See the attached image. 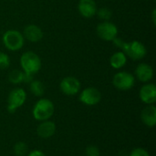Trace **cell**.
Masks as SVG:
<instances>
[{"instance_id":"44dd1931","label":"cell","mask_w":156,"mask_h":156,"mask_svg":"<svg viewBox=\"0 0 156 156\" xmlns=\"http://www.w3.org/2000/svg\"><path fill=\"white\" fill-rule=\"evenodd\" d=\"M10 58L9 56L3 52V51H0V69H7L9 66H10Z\"/></svg>"},{"instance_id":"ffe728a7","label":"cell","mask_w":156,"mask_h":156,"mask_svg":"<svg viewBox=\"0 0 156 156\" xmlns=\"http://www.w3.org/2000/svg\"><path fill=\"white\" fill-rule=\"evenodd\" d=\"M96 16L101 20V21H110L112 17V11L106 6H102L97 9Z\"/></svg>"},{"instance_id":"4fadbf2b","label":"cell","mask_w":156,"mask_h":156,"mask_svg":"<svg viewBox=\"0 0 156 156\" xmlns=\"http://www.w3.org/2000/svg\"><path fill=\"white\" fill-rule=\"evenodd\" d=\"M98 6L95 0H80L78 4L79 13L85 18H91L96 16Z\"/></svg>"},{"instance_id":"6da1fadb","label":"cell","mask_w":156,"mask_h":156,"mask_svg":"<svg viewBox=\"0 0 156 156\" xmlns=\"http://www.w3.org/2000/svg\"><path fill=\"white\" fill-rule=\"evenodd\" d=\"M19 63L23 72L32 75L37 73L42 66L40 57L37 53L31 50L22 53L19 59Z\"/></svg>"},{"instance_id":"5bb4252c","label":"cell","mask_w":156,"mask_h":156,"mask_svg":"<svg viewBox=\"0 0 156 156\" xmlns=\"http://www.w3.org/2000/svg\"><path fill=\"white\" fill-rule=\"evenodd\" d=\"M56 130H57L56 123L52 121L47 120V121L40 122V123L37 128V133L42 139H48L55 134Z\"/></svg>"},{"instance_id":"2e32d148","label":"cell","mask_w":156,"mask_h":156,"mask_svg":"<svg viewBox=\"0 0 156 156\" xmlns=\"http://www.w3.org/2000/svg\"><path fill=\"white\" fill-rule=\"evenodd\" d=\"M127 61H128V58L125 55V53L122 52V50L113 53L110 58V65L114 69H122L127 64Z\"/></svg>"},{"instance_id":"9c48e42d","label":"cell","mask_w":156,"mask_h":156,"mask_svg":"<svg viewBox=\"0 0 156 156\" xmlns=\"http://www.w3.org/2000/svg\"><path fill=\"white\" fill-rule=\"evenodd\" d=\"M80 81L73 76L63 78L59 83V90L62 93L68 96H74L78 94L80 91Z\"/></svg>"},{"instance_id":"8992f818","label":"cell","mask_w":156,"mask_h":156,"mask_svg":"<svg viewBox=\"0 0 156 156\" xmlns=\"http://www.w3.org/2000/svg\"><path fill=\"white\" fill-rule=\"evenodd\" d=\"M113 86L119 90H129L135 84V77L128 71H119L112 78Z\"/></svg>"},{"instance_id":"52a82bcc","label":"cell","mask_w":156,"mask_h":156,"mask_svg":"<svg viewBox=\"0 0 156 156\" xmlns=\"http://www.w3.org/2000/svg\"><path fill=\"white\" fill-rule=\"evenodd\" d=\"M98 37L104 41H112L118 37V27L111 21H101L96 27Z\"/></svg>"},{"instance_id":"9a60e30c","label":"cell","mask_w":156,"mask_h":156,"mask_svg":"<svg viewBox=\"0 0 156 156\" xmlns=\"http://www.w3.org/2000/svg\"><path fill=\"white\" fill-rule=\"evenodd\" d=\"M141 120L144 125L153 128L156 124V107L154 104L147 105L141 112Z\"/></svg>"},{"instance_id":"3957f363","label":"cell","mask_w":156,"mask_h":156,"mask_svg":"<svg viewBox=\"0 0 156 156\" xmlns=\"http://www.w3.org/2000/svg\"><path fill=\"white\" fill-rule=\"evenodd\" d=\"M2 41L5 48L9 51H17L23 48L25 38L20 31L16 29H8L3 34Z\"/></svg>"},{"instance_id":"5b68a950","label":"cell","mask_w":156,"mask_h":156,"mask_svg":"<svg viewBox=\"0 0 156 156\" xmlns=\"http://www.w3.org/2000/svg\"><path fill=\"white\" fill-rule=\"evenodd\" d=\"M27 92L22 88L13 89L7 96V112L14 113L26 102Z\"/></svg>"},{"instance_id":"d4e9b609","label":"cell","mask_w":156,"mask_h":156,"mask_svg":"<svg viewBox=\"0 0 156 156\" xmlns=\"http://www.w3.org/2000/svg\"><path fill=\"white\" fill-rule=\"evenodd\" d=\"M33 80H34V75L28 74V73H25V72H24V76H23V82H24V83L29 84Z\"/></svg>"},{"instance_id":"e0dca14e","label":"cell","mask_w":156,"mask_h":156,"mask_svg":"<svg viewBox=\"0 0 156 156\" xmlns=\"http://www.w3.org/2000/svg\"><path fill=\"white\" fill-rule=\"evenodd\" d=\"M29 90L36 97H42L45 93V86L42 81L38 80H33L29 83Z\"/></svg>"},{"instance_id":"484cf974","label":"cell","mask_w":156,"mask_h":156,"mask_svg":"<svg viewBox=\"0 0 156 156\" xmlns=\"http://www.w3.org/2000/svg\"><path fill=\"white\" fill-rule=\"evenodd\" d=\"M152 21L154 23V25L155 26L156 24V9L154 8L153 9V12H152Z\"/></svg>"},{"instance_id":"603a6c76","label":"cell","mask_w":156,"mask_h":156,"mask_svg":"<svg viewBox=\"0 0 156 156\" xmlns=\"http://www.w3.org/2000/svg\"><path fill=\"white\" fill-rule=\"evenodd\" d=\"M129 156H151L149 152L147 150H145L144 148H142V147H138V148H135L133 149L131 153Z\"/></svg>"},{"instance_id":"ac0fdd59","label":"cell","mask_w":156,"mask_h":156,"mask_svg":"<svg viewBox=\"0 0 156 156\" xmlns=\"http://www.w3.org/2000/svg\"><path fill=\"white\" fill-rule=\"evenodd\" d=\"M23 76H24L23 70L16 69L10 71V73L8 74V80L10 83L14 85H17L23 82Z\"/></svg>"},{"instance_id":"cb8c5ba5","label":"cell","mask_w":156,"mask_h":156,"mask_svg":"<svg viewBox=\"0 0 156 156\" xmlns=\"http://www.w3.org/2000/svg\"><path fill=\"white\" fill-rule=\"evenodd\" d=\"M27 156H47L45 154L44 152L40 151V150H37V149H35V150H32L30 152H28V154H27Z\"/></svg>"},{"instance_id":"ba28073f","label":"cell","mask_w":156,"mask_h":156,"mask_svg":"<svg viewBox=\"0 0 156 156\" xmlns=\"http://www.w3.org/2000/svg\"><path fill=\"white\" fill-rule=\"evenodd\" d=\"M79 100L87 106H95L101 101V93L95 87H88L80 91Z\"/></svg>"},{"instance_id":"7a4b0ae2","label":"cell","mask_w":156,"mask_h":156,"mask_svg":"<svg viewBox=\"0 0 156 156\" xmlns=\"http://www.w3.org/2000/svg\"><path fill=\"white\" fill-rule=\"evenodd\" d=\"M54 112V103L49 99L41 98L35 103L32 109V115L36 121L43 122L49 120L53 116Z\"/></svg>"},{"instance_id":"30bf717a","label":"cell","mask_w":156,"mask_h":156,"mask_svg":"<svg viewBox=\"0 0 156 156\" xmlns=\"http://www.w3.org/2000/svg\"><path fill=\"white\" fill-rule=\"evenodd\" d=\"M139 98L140 100L147 104H154L156 101V86L155 84L147 82L145 83L139 91Z\"/></svg>"},{"instance_id":"d6986e66","label":"cell","mask_w":156,"mask_h":156,"mask_svg":"<svg viewBox=\"0 0 156 156\" xmlns=\"http://www.w3.org/2000/svg\"><path fill=\"white\" fill-rule=\"evenodd\" d=\"M14 154L16 156H27L29 152L28 146L24 142H17L14 145Z\"/></svg>"},{"instance_id":"277c9868","label":"cell","mask_w":156,"mask_h":156,"mask_svg":"<svg viewBox=\"0 0 156 156\" xmlns=\"http://www.w3.org/2000/svg\"><path fill=\"white\" fill-rule=\"evenodd\" d=\"M121 50L125 53L127 58H132L133 60H141L147 53L146 47L139 40H133L130 42L125 41Z\"/></svg>"},{"instance_id":"7c38bea8","label":"cell","mask_w":156,"mask_h":156,"mask_svg":"<svg viewBox=\"0 0 156 156\" xmlns=\"http://www.w3.org/2000/svg\"><path fill=\"white\" fill-rule=\"evenodd\" d=\"M22 34H23L25 39H27L32 43L39 42L44 37V33H43L41 27L35 24H29V25L26 26Z\"/></svg>"},{"instance_id":"8fae6325","label":"cell","mask_w":156,"mask_h":156,"mask_svg":"<svg viewBox=\"0 0 156 156\" xmlns=\"http://www.w3.org/2000/svg\"><path fill=\"white\" fill-rule=\"evenodd\" d=\"M134 77L141 82H150L154 78V69L148 63H140L134 70Z\"/></svg>"},{"instance_id":"7402d4cb","label":"cell","mask_w":156,"mask_h":156,"mask_svg":"<svg viewBox=\"0 0 156 156\" xmlns=\"http://www.w3.org/2000/svg\"><path fill=\"white\" fill-rule=\"evenodd\" d=\"M85 154L86 156H100L101 152L99 147L95 145H89L85 150Z\"/></svg>"}]
</instances>
